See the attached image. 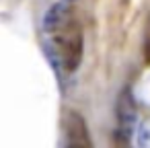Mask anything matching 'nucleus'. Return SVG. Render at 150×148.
I'll return each mask as SVG.
<instances>
[{"label": "nucleus", "mask_w": 150, "mask_h": 148, "mask_svg": "<svg viewBox=\"0 0 150 148\" xmlns=\"http://www.w3.org/2000/svg\"><path fill=\"white\" fill-rule=\"evenodd\" d=\"M136 136V103L129 89H123L117 99V138L132 140Z\"/></svg>", "instance_id": "f03ea898"}, {"label": "nucleus", "mask_w": 150, "mask_h": 148, "mask_svg": "<svg viewBox=\"0 0 150 148\" xmlns=\"http://www.w3.org/2000/svg\"><path fill=\"white\" fill-rule=\"evenodd\" d=\"M66 148H93L88 125L76 111H70L66 119Z\"/></svg>", "instance_id": "7ed1b4c3"}, {"label": "nucleus", "mask_w": 150, "mask_h": 148, "mask_svg": "<svg viewBox=\"0 0 150 148\" xmlns=\"http://www.w3.org/2000/svg\"><path fill=\"white\" fill-rule=\"evenodd\" d=\"M66 2H68V0H66Z\"/></svg>", "instance_id": "423d86ee"}, {"label": "nucleus", "mask_w": 150, "mask_h": 148, "mask_svg": "<svg viewBox=\"0 0 150 148\" xmlns=\"http://www.w3.org/2000/svg\"><path fill=\"white\" fill-rule=\"evenodd\" d=\"M138 148H150V123H142L136 134Z\"/></svg>", "instance_id": "20e7f679"}, {"label": "nucleus", "mask_w": 150, "mask_h": 148, "mask_svg": "<svg viewBox=\"0 0 150 148\" xmlns=\"http://www.w3.org/2000/svg\"><path fill=\"white\" fill-rule=\"evenodd\" d=\"M43 33L58 66L66 74L76 72L84 54V33L76 11L66 2L54 4L43 17Z\"/></svg>", "instance_id": "f257e3e1"}, {"label": "nucleus", "mask_w": 150, "mask_h": 148, "mask_svg": "<svg viewBox=\"0 0 150 148\" xmlns=\"http://www.w3.org/2000/svg\"><path fill=\"white\" fill-rule=\"evenodd\" d=\"M142 52H144V62H146V66H150V17L146 19V27H144V41H142Z\"/></svg>", "instance_id": "39448f33"}]
</instances>
